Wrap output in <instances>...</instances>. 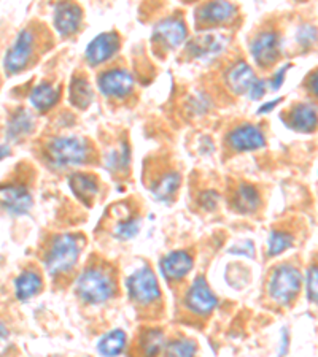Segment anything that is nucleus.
I'll return each mask as SVG.
<instances>
[{"instance_id":"1a4fd4ad","label":"nucleus","mask_w":318,"mask_h":357,"mask_svg":"<svg viewBox=\"0 0 318 357\" xmlns=\"http://www.w3.org/2000/svg\"><path fill=\"white\" fill-rule=\"evenodd\" d=\"M185 303H187V308L189 312L199 316H205L210 314L213 310L217 308L218 298L215 297V294L210 291L204 276H198L187 292Z\"/></svg>"},{"instance_id":"0eeeda50","label":"nucleus","mask_w":318,"mask_h":357,"mask_svg":"<svg viewBox=\"0 0 318 357\" xmlns=\"http://www.w3.org/2000/svg\"><path fill=\"white\" fill-rule=\"evenodd\" d=\"M250 53L259 67L274 66L282 54V38L275 31H263L252 40Z\"/></svg>"},{"instance_id":"473e14b6","label":"nucleus","mask_w":318,"mask_h":357,"mask_svg":"<svg viewBox=\"0 0 318 357\" xmlns=\"http://www.w3.org/2000/svg\"><path fill=\"white\" fill-rule=\"evenodd\" d=\"M296 38H298V43L303 45L304 48H310V46L314 45L315 40H317V29H315V26H310V24L301 26L298 29Z\"/></svg>"},{"instance_id":"c85d7f7f","label":"nucleus","mask_w":318,"mask_h":357,"mask_svg":"<svg viewBox=\"0 0 318 357\" xmlns=\"http://www.w3.org/2000/svg\"><path fill=\"white\" fill-rule=\"evenodd\" d=\"M138 229H140V218L137 215H126L123 220H120L115 224L112 234L117 240L126 241L134 238L138 234Z\"/></svg>"},{"instance_id":"ea45409f","label":"nucleus","mask_w":318,"mask_h":357,"mask_svg":"<svg viewBox=\"0 0 318 357\" xmlns=\"http://www.w3.org/2000/svg\"><path fill=\"white\" fill-rule=\"evenodd\" d=\"M10 156V146L8 145H0V160Z\"/></svg>"},{"instance_id":"58836bf2","label":"nucleus","mask_w":318,"mask_h":357,"mask_svg":"<svg viewBox=\"0 0 318 357\" xmlns=\"http://www.w3.org/2000/svg\"><path fill=\"white\" fill-rule=\"evenodd\" d=\"M282 102V97H277L275 100H270V102H268V103H264V105H261L258 108V114H264V113H268V112H270V110H274V108L279 105V103Z\"/></svg>"},{"instance_id":"4468645a","label":"nucleus","mask_w":318,"mask_h":357,"mask_svg":"<svg viewBox=\"0 0 318 357\" xmlns=\"http://www.w3.org/2000/svg\"><path fill=\"white\" fill-rule=\"evenodd\" d=\"M187 26L182 20L167 18L156 24L152 40L166 50H173L187 40Z\"/></svg>"},{"instance_id":"2eb2a0df","label":"nucleus","mask_w":318,"mask_h":357,"mask_svg":"<svg viewBox=\"0 0 318 357\" xmlns=\"http://www.w3.org/2000/svg\"><path fill=\"white\" fill-rule=\"evenodd\" d=\"M236 5L229 2H209L196 11V21L199 26H218L231 21L236 16Z\"/></svg>"},{"instance_id":"c756f323","label":"nucleus","mask_w":318,"mask_h":357,"mask_svg":"<svg viewBox=\"0 0 318 357\" xmlns=\"http://www.w3.org/2000/svg\"><path fill=\"white\" fill-rule=\"evenodd\" d=\"M131 148L127 143H121L118 151H110L106 158V165L110 172H121L129 167Z\"/></svg>"},{"instance_id":"f3484780","label":"nucleus","mask_w":318,"mask_h":357,"mask_svg":"<svg viewBox=\"0 0 318 357\" xmlns=\"http://www.w3.org/2000/svg\"><path fill=\"white\" fill-rule=\"evenodd\" d=\"M285 124L296 132L310 134L317 128V107L314 103H298L287 113Z\"/></svg>"},{"instance_id":"a878e982","label":"nucleus","mask_w":318,"mask_h":357,"mask_svg":"<svg viewBox=\"0 0 318 357\" xmlns=\"http://www.w3.org/2000/svg\"><path fill=\"white\" fill-rule=\"evenodd\" d=\"M94 92L88 79L85 77H73L71 86H68V100L75 108L86 110L91 105Z\"/></svg>"},{"instance_id":"a19ab883","label":"nucleus","mask_w":318,"mask_h":357,"mask_svg":"<svg viewBox=\"0 0 318 357\" xmlns=\"http://www.w3.org/2000/svg\"><path fill=\"white\" fill-rule=\"evenodd\" d=\"M8 337V331H7V327H5V324L2 321H0V342H2V340H5Z\"/></svg>"},{"instance_id":"412c9836","label":"nucleus","mask_w":318,"mask_h":357,"mask_svg":"<svg viewBox=\"0 0 318 357\" xmlns=\"http://www.w3.org/2000/svg\"><path fill=\"white\" fill-rule=\"evenodd\" d=\"M68 188L73 192L75 197H78L86 205H91V200L96 197L99 186L94 176L88 174H73L68 176Z\"/></svg>"},{"instance_id":"a211bd4d","label":"nucleus","mask_w":318,"mask_h":357,"mask_svg":"<svg viewBox=\"0 0 318 357\" xmlns=\"http://www.w3.org/2000/svg\"><path fill=\"white\" fill-rule=\"evenodd\" d=\"M194 266L193 257L187 251H172L161 259V273L167 280H182Z\"/></svg>"},{"instance_id":"393cba45","label":"nucleus","mask_w":318,"mask_h":357,"mask_svg":"<svg viewBox=\"0 0 318 357\" xmlns=\"http://www.w3.org/2000/svg\"><path fill=\"white\" fill-rule=\"evenodd\" d=\"M42 276L37 272H34V270H26L15 281V292L20 301H27V298L36 297L42 291Z\"/></svg>"},{"instance_id":"39448f33","label":"nucleus","mask_w":318,"mask_h":357,"mask_svg":"<svg viewBox=\"0 0 318 357\" xmlns=\"http://www.w3.org/2000/svg\"><path fill=\"white\" fill-rule=\"evenodd\" d=\"M126 287L132 301L142 305L153 303L161 297L158 280L150 267H143L132 273L126 281Z\"/></svg>"},{"instance_id":"aec40b11","label":"nucleus","mask_w":318,"mask_h":357,"mask_svg":"<svg viewBox=\"0 0 318 357\" xmlns=\"http://www.w3.org/2000/svg\"><path fill=\"white\" fill-rule=\"evenodd\" d=\"M61 91L48 82H42L32 89L31 96H29V102L32 107L38 112H48L53 108L57 102H59Z\"/></svg>"},{"instance_id":"79ce46f5","label":"nucleus","mask_w":318,"mask_h":357,"mask_svg":"<svg viewBox=\"0 0 318 357\" xmlns=\"http://www.w3.org/2000/svg\"><path fill=\"white\" fill-rule=\"evenodd\" d=\"M310 89H312V92H314V94H317V75L314 73V77H312V79H310Z\"/></svg>"},{"instance_id":"f03ea898","label":"nucleus","mask_w":318,"mask_h":357,"mask_svg":"<svg viewBox=\"0 0 318 357\" xmlns=\"http://www.w3.org/2000/svg\"><path fill=\"white\" fill-rule=\"evenodd\" d=\"M45 154L53 167L66 169L71 165H82L88 160V142L78 137H56L45 146Z\"/></svg>"},{"instance_id":"2f4dec72","label":"nucleus","mask_w":318,"mask_h":357,"mask_svg":"<svg viewBox=\"0 0 318 357\" xmlns=\"http://www.w3.org/2000/svg\"><path fill=\"white\" fill-rule=\"evenodd\" d=\"M198 347L194 342L187 338H178L166 344L164 357H194Z\"/></svg>"},{"instance_id":"7ed1b4c3","label":"nucleus","mask_w":318,"mask_h":357,"mask_svg":"<svg viewBox=\"0 0 318 357\" xmlns=\"http://www.w3.org/2000/svg\"><path fill=\"white\" fill-rule=\"evenodd\" d=\"M77 294L86 303H103L115 296V281L107 270L89 267L77 280Z\"/></svg>"},{"instance_id":"6ab92c4d","label":"nucleus","mask_w":318,"mask_h":357,"mask_svg":"<svg viewBox=\"0 0 318 357\" xmlns=\"http://www.w3.org/2000/svg\"><path fill=\"white\" fill-rule=\"evenodd\" d=\"M256 79L258 78L256 75H254L253 68L244 61L237 62V64L231 67L226 73V84L237 96L248 94Z\"/></svg>"},{"instance_id":"f8f14e48","label":"nucleus","mask_w":318,"mask_h":357,"mask_svg":"<svg viewBox=\"0 0 318 357\" xmlns=\"http://www.w3.org/2000/svg\"><path fill=\"white\" fill-rule=\"evenodd\" d=\"M120 46L121 38L117 32H103L96 38H92L91 43L86 46L85 57L89 66H101L118 53Z\"/></svg>"},{"instance_id":"423d86ee","label":"nucleus","mask_w":318,"mask_h":357,"mask_svg":"<svg viewBox=\"0 0 318 357\" xmlns=\"http://www.w3.org/2000/svg\"><path fill=\"white\" fill-rule=\"evenodd\" d=\"M34 46H36V33L31 29H24L18 33L15 43L7 51L3 59V67L10 75L20 73L24 70L32 59Z\"/></svg>"},{"instance_id":"20e7f679","label":"nucleus","mask_w":318,"mask_h":357,"mask_svg":"<svg viewBox=\"0 0 318 357\" xmlns=\"http://www.w3.org/2000/svg\"><path fill=\"white\" fill-rule=\"evenodd\" d=\"M303 284V275L293 266H280L275 268L269 280V296L279 305H290L298 297Z\"/></svg>"},{"instance_id":"7c9ffc66","label":"nucleus","mask_w":318,"mask_h":357,"mask_svg":"<svg viewBox=\"0 0 318 357\" xmlns=\"http://www.w3.org/2000/svg\"><path fill=\"white\" fill-rule=\"evenodd\" d=\"M294 237L288 232H279V230H273L268 240V255L270 257L282 255L288 248L293 246Z\"/></svg>"},{"instance_id":"b1692460","label":"nucleus","mask_w":318,"mask_h":357,"mask_svg":"<svg viewBox=\"0 0 318 357\" xmlns=\"http://www.w3.org/2000/svg\"><path fill=\"white\" fill-rule=\"evenodd\" d=\"M180 174L175 170H169L161 175L158 180L152 184V194L154 195V199H158L161 202H169L178 191V188H180Z\"/></svg>"},{"instance_id":"c9c22d12","label":"nucleus","mask_w":318,"mask_h":357,"mask_svg":"<svg viewBox=\"0 0 318 357\" xmlns=\"http://www.w3.org/2000/svg\"><path fill=\"white\" fill-rule=\"evenodd\" d=\"M290 67H291V64L283 66L280 70L274 75L273 79H270V88H273V91H279L282 88L283 82H285V75L288 70H290Z\"/></svg>"},{"instance_id":"4be33fe9","label":"nucleus","mask_w":318,"mask_h":357,"mask_svg":"<svg viewBox=\"0 0 318 357\" xmlns=\"http://www.w3.org/2000/svg\"><path fill=\"white\" fill-rule=\"evenodd\" d=\"M36 128V118L34 114L26 110V108H20L16 113L11 114L7 126V138L8 140H18L31 134Z\"/></svg>"},{"instance_id":"e433bc0d","label":"nucleus","mask_w":318,"mask_h":357,"mask_svg":"<svg viewBox=\"0 0 318 357\" xmlns=\"http://www.w3.org/2000/svg\"><path fill=\"white\" fill-rule=\"evenodd\" d=\"M229 252H231V255H242V256L253 257L254 256V248H253L252 241H245V243L231 248Z\"/></svg>"},{"instance_id":"cd10ccee","label":"nucleus","mask_w":318,"mask_h":357,"mask_svg":"<svg viewBox=\"0 0 318 357\" xmlns=\"http://www.w3.org/2000/svg\"><path fill=\"white\" fill-rule=\"evenodd\" d=\"M124 347H126V333L123 331L117 329L107 333V335H103L99 340V343H97V351L106 357H117L123 353Z\"/></svg>"},{"instance_id":"6e6552de","label":"nucleus","mask_w":318,"mask_h":357,"mask_svg":"<svg viewBox=\"0 0 318 357\" xmlns=\"http://www.w3.org/2000/svg\"><path fill=\"white\" fill-rule=\"evenodd\" d=\"M97 84L103 96L113 97V99H124L134 91L136 79L124 68H110L99 75Z\"/></svg>"},{"instance_id":"ddd939ff","label":"nucleus","mask_w":318,"mask_h":357,"mask_svg":"<svg viewBox=\"0 0 318 357\" xmlns=\"http://www.w3.org/2000/svg\"><path fill=\"white\" fill-rule=\"evenodd\" d=\"M226 142L231 149L239 153L254 151V149L266 146L264 134L253 124H242L233 129L228 134Z\"/></svg>"},{"instance_id":"dca6fc26","label":"nucleus","mask_w":318,"mask_h":357,"mask_svg":"<svg viewBox=\"0 0 318 357\" xmlns=\"http://www.w3.org/2000/svg\"><path fill=\"white\" fill-rule=\"evenodd\" d=\"M83 20V10L75 3H59L55 11V27L59 36L68 37L78 32Z\"/></svg>"},{"instance_id":"f257e3e1","label":"nucleus","mask_w":318,"mask_h":357,"mask_svg":"<svg viewBox=\"0 0 318 357\" xmlns=\"http://www.w3.org/2000/svg\"><path fill=\"white\" fill-rule=\"evenodd\" d=\"M80 251H82V238L73 234H62L53 238L45 257V266L50 275H66L77 266Z\"/></svg>"},{"instance_id":"5701e85b","label":"nucleus","mask_w":318,"mask_h":357,"mask_svg":"<svg viewBox=\"0 0 318 357\" xmlns=\"http://www.w3.org/2000/svg\"><path fill=\"white\" fill-rule=\"evenodd\" d=\"M259 204H261V197H259L256 188L245 183H242L240 186L237 188L233 199V206L237 213L250 215V213L258 210Z\"/></svg>"},{"instance_id":"9d476101","label":"nucleus","mask_w":318,"mask_h":357,"mask_svg":"<svg viewBox=\"0 0 318 357\" xmlns=\"http://www.w3.org/2000/svg\"><path fill=\"white\" fill-rule=\"evenodd\" d=\"M229 43L228 37L219 32H205L202 36L191 40L187 45L188 53L199 61H212L215 59L226 50Z\"/></svg>"},{"instance_id":"72a5a7b5","label":"nucleus","mask_w":318,"mask_h":357,"mask_svg":"<svg viewBox=\"0 0 318 357\" xmlns=\"http://www.w3.org/2000/svg\"><path fill=\"white\" fill-rule=\"evenodd\" d=\"M308 297L312 303H317V267H310L308 273Z\"/></svg>"},{"instance_id":"f704fd0d","label":"nucleus","mask_w":318,"mask_h":357,"mask_svg":"<svg viewBox=\"0 0 318 357\" xmlns=\"http://www.w3.org/2000/svg\"><path fill=\"white\" fill-rule=\"evenodd\" d=\"M266 83L264 79H256V82H254V84L252 86V89H250V92H248V99L250 100H261L263 97H264V94H266Z\"/></svg>"},{"instance_id":"9b49d317","label":"nucleus","mask_w":318,"mask_h":357,"mask_svg":"<svg viewBox=\"0 0 318 357\" xmlns=\"http://www.w3.org/2000/svg\"><path fill=\"white\" fill-rule=\"evenodd\" d=\"M32 202V195L24 184H0V206L10 215H27Z\"/></svg>"},{"instance_id":"bb28decb","label":"nucleus","mask_w":318,"mask_h":357,"mask_svg":"<svg viewBox=\"0 0 318 357\" xmlns=\"http://www.w3.org/2000/svg\"><path fill=\"white\" fill-rule=\"evenodd\" d=\"M164 348V333L159 329H150L142 332L138 338V351L142 357H158Z\"/></svg>"},{"instance_id":"4c0bfd02","label":"nucleus","mask_w":318,"mask_h":357,"mask_svg":"<svg viewBox=\"0 0 318 357\" xmlns=\"http://www.w3.org/2000/svg\"><path fill=\"white\" fill-rule=\"evenodd\" d=\"M217 200L218 195L213 191H207L201 195V205L204 206L207 210H213L217 206Z\"/></svg>"}]
</instances>
